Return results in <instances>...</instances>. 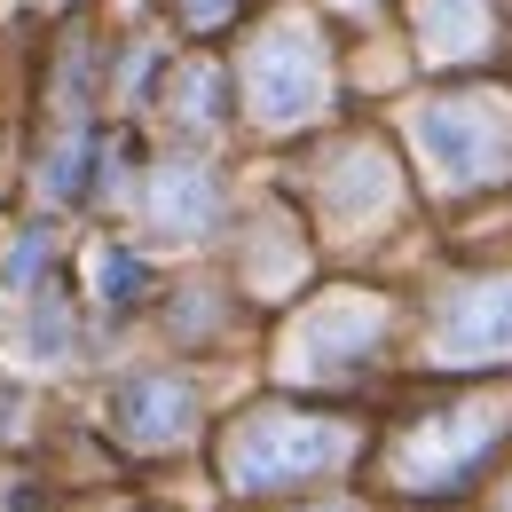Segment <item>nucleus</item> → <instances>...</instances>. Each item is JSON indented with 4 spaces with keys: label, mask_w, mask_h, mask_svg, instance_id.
<instances>
[{
    "label": "nucleus",
    "mask_w": 512,
    "mask_h": 512,
    "mask_svg": "<svg viewBox=\"0 0 512 512\" xmlns=\"http://www.w3.org/2000/svg\"><path fill=\"white\" fill-rule=\"evenodd\" d=\"M182 410H190V394L174 386V371H142V379L119 386V426L142 434V442H174V434L190 426Z\"/></svg>",
    "instance_id": "nucleus-1"
},
{
    "label": "nucleus",
    "mask_w": 512,
    "mask_h": 512,
    "mask_svg": "<svg viewBox=\"0 0 512 512\" xmlns=\"http://www.w3.org/2000/svg\"><path fill=\"white\" fill-rule=\"evenodd\" d=\"M95 300H103V308H134V300H142V260L103 245V253H95Z\"/></svg>",
    "instance_id": "nucleus-2"
}]
</instances>
